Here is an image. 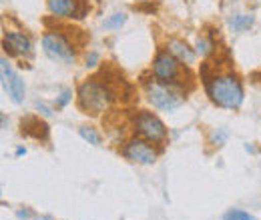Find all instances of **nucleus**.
Instances as JSON below:
<instances>
[{"label":"nucleus","instance_id":"nucleus-1","mask_svg":"<svg viewBox=\"0 0 261 220\" xmlns=\"http://www.w3.org/2000/svg\"><path fill=\"white\" fill-rule=\"evenodd\" d=\"M205 90L209 98L227 110H237L243 104V84L237 74L233 72H221L205 78Z\"/></svg>","mask_w":261,"mask_h":220},{"label":"nucleus","instance_id":"nucleus-2","mask_svg":"<svg viewBox=\"0 0 261 220\" xmlns=\"http://www.w3.org/2000/svg\"><path fill=\"white\" fill-rule=\"evenodd\" d=\"M76 100H79V106L83 112L98 116L105 110H109V106L113 102V90L98 78H87L79 86Z\"/></svg>","mask_w":261,"mask_h":220},{"label":"nucleus","instance_id":"nucleus-3","mask_svg":"<svg viewBox=\"0 0 261 220\" xmlns=\"http://www.w3.org/2000/svg\"><path fill=\"white\" fill-rule=\"evenodd\" d=\"M145 90H147L149 102L155 108L163 110V112H173V110H177L185 102L183 92L179 90L177 84H165V82L157 80V78L147 80L145 82Z\"/></svg>","mask_w":261,"mask_h":220},{"label":"nucleus","instance_id":"nucleus-4","mask_svg":"<svg viewBox=\"0 0 261 220\" xmlns=\"http://www.w3.org/2000/svg\"><path fill=\"white\" fill-rule=\"evenodd\" d=\"M133 128L135 132L149 140L151 144H161L165 138H167V126L165 122L153 112L149 110H139L135 116H133Z\"/></svg>","mask_w":261,"mask_h":220},{"label":"nucleus","instance_id":"nucleus-5","mask_svg":"<svg viewBox=\"0 0 261 220\" xmlns=\"http://www.w3.org/2000/svg\"><path fill=\"white\" fill-rule=\"evenodd\" d=\"M42 50L50 60L59 62H72L74 60V44L68 36L59 30H50L42 36Z\"/></svg>","mask_w":261,"mask_h":220},{"label":"nucleus","instance_id":"nucleus-6","mask_svg":"<svg viewBox=\"0 0 261 220\" xmlns=\"http://www.w3.org/2000/svg\"><path fill=\"white\" fill-rule=\"evenodd\" d=\"M181 66L183 64L179 62L167 48L165 50H159L155 60H153V76L157 80H161L165 84H177L181 86Z\"/></svg>","mask_w":261,"mask_h":220},{"label":"nucleus","instance_id":"nucleus-7","mask_svg":"<svg viewBox=\"0 0 261 220\" xmlns=\"http://www.w3.org/2000/svg\"><path fill=\"white\" fill-rule=\"evenodd\" d=\"M123 156L135 162V164H155L157 160V150L151 146L149 140L145 138H129L123 146Z\"/></svg>","mask_w":261,"mask_h":220},{"label":"nucleus","instance_id":"nucleus-8","mask_svg":"<svg viewBox=\"0 0 261 220\" xmlns=\"http://www.w3.org/2000/svg\"><path fill=\"white\" fill-rule=\"evenodd\" d=\"M0 70H2V86H4L6 95L10 96V100H12L14 104H20V102L24 100V95H27L24 80L16 74V70L10 66V62H8L6 58H2Z\"/></svg>","mask_w":261,"mask_h":220},{"label":"nucleus","instance_id":"nucleus-9","mask_svg":"<svg viewBox=\"0 0 261 220\" xmlns=\"http://www.w3.org/2000/svg\"><path fill=\"white\" fill-rule=\"evenodd\" d=\"M48 10L59 18H85L87 2L85 0H48Z\"/></svg>","mask_w":261,"mask_h":220},{"label":"nucleus","instance_id":"nucleus-10","mask_svg":"<svg viewBox=\"0 0 261 220\" xmlns=\"http://www.w3.org/2000/svg\"><path fill=\"white\" fill-rule=\"evenodd\" d=\"M4 48L10 54H16V56H27V58L33 56V42L22 32H4Z\"/></svg>","mask_w":261,"mask_h":220},{"label":"nucleus","instance_id":"nucleus-11","mask_svg":"<svg viewBox=\"0 0 261 220\" xmlns=\"http://www.w3.org/2000/svg\"><path fill=\"white\" fill-rule=\"evenodd\" d=\"M167 50L179 60V62L183 64V66H189V64L195 62L197 58V52L185 42V40H179V38H171L169 42H167Z\"/></svg>","mask_w":261,"mask_h":220},{"label":"nucleus","instance_id":"nucleus-12","mask_svg":"<svg viewBox=\"0 0 261 220\" xmlns=\"http://www.w3.org/2000/svg\"><path fill=\"white\" fill-rule=\"evenodd\" d=\"M253 22H255V16H253V14H235V16L229 20L231 28L235 32L249 30V28L253 26Z\"/></svg>","mask_w":261,"mask_h":220},{"label":"nucleus","instance_id":"nucleus-13","mask_svg":"<svg viewBox=\"0 0 261 220\" xmlns=\"http://www.w3.org/2000/svg\"><path fill=\"white\" fill-rule=\"evenodd\" d=\"M79 134H81L83 140H87V142L93 144V146H100V142H102L100 134H98L93 126H81V128H79Z\"/></svg>","mask_w":261,"mask_h":220},{"label":"nucleus","instance_id":"nucleus-14","mask_svg":"<svg viewBox=\"0 0 261 220\" xmlns=\"http://www.w3.org/2000/svg\"><path fill=\"white\" fill-rule=\"evenodd\" d=\"M213 48H215V44H213V40H209L207 36H199L195 42V52L199 56H209L211 52H213Z\"/></svg>","mask_w":261,"mask_h":220},{"label":"nucleus","instance_id":"nucleus-15","mask_svg":"<svg viewBox=\"0 0 261 220\" xmlns=\"http://www.w3.org/2000/svg\"><path fill=\"white\" fill-rule=\"evenodd\" d=\"M125 22H127V14H125V12H115L113 16H109V18L102 22V26H105L107 30H117V28H121Z\"/></svg>","mask_w":261,"mask_h":220},{"label":"nucleus","instance_id":"nucleus-16","mask_svg":"<svg viewBox=\"0 0 261 220\" xmlns=\"http://www.w3.org/2000/svg\"><path fill=\"white\" fill-rule=\"evenodd\" d=\"M223 220H257V218H255L253 214L241 210V208H231V210H227V212L223 214Z\"/></svg>","mask_w":261,"mask_h":220},{"label":"nucleus","instance_id":"nucleus-17","mask_svg":"<svg viewBox=\"0 0 261 220\" xmlns=\"http://www.w3.org/2000/svg\"><path fill=\"white\" fill-rule=\"evenodd\" d=\"M70 100H72V92L66 88V90H63L61 95L57 96V106H59V108H65Z\"/></svg>","mask_w":261,"mask_h":220},{"label":"nucleus","instance_id":"nucleus-18","mask_svg":"<svg viewBox=\"0 0 261 220\" xmlns=\"http://www.w3.org/2000/svg\"><path fill=\"white\" fill-rule=\"evenodd\" d=\"M34 106H36V110H38L42 116H46V118H50V116H53V110H50L46 104H42V102H36Z\"/></svg>","mask_w":261,"mask_h":220},{"label":"nucleus","instance_id":"nucleus-19","mask_svg":"<svg viewBox=\"0 0 261 220\" xmlns=\"http://www.w3.org/2000/svg\"><path fill=\"white\" fill-rule=\"evenodd\" d=\"M85 62H87V66H97L98 54L97 52H89V54H87V58H85Z\"/></svg>","mask_w":261,"mask_h":220},{"label":"nucleus","instance_id":"nucleus-20","mask_svg":"<svg viewBox=\"0 0 261 220\" xmlns=\"http://www.w3.org/2000/svg\"><path fill=\"white\" fill-rule=\"evenodd\" d=\"M16 216L20 220H29L31 218V212L29 210H16Z\"/></svg>","mask_w":261,"mask_h":220},{"label":"nucleus","instance_id":"nucleus-21","mask_svg":"<svg viewBox=\"0 0 261 220\" xmlns=\"http://www.w3.org/2000/svg\"><path fill=\"white\" fill-rule=\"evenodd\" d=\"M225 136H227V132H225V130H221V134H215L213 138H215V142H217V144H221V142L225 140Z\"/></svg>","mask_w":261,"mask_h":220},{"label":"nucleus","instance_id":"nucleus-22","mask_svg":"<svg viewBox=\"0 0 261 220\" xmlns=\"http://www.w3.org/2000/svg\"><path fill=\"white\" fill-rule=\"evenodd\" d=\"M27 154V148H16V156H24Z\"/></svg>","mask_w":261,"mask_h":220},{"label":"nucleus","instance_id":"nucleus-23","mask_svg":"<svg viewBox=\"0 0 261 220\" xmlns=\"http://www.w3.org/2000/svg\"><path fill=\"white\" fill-rule=\"evenodd\" d=\"M141 2H143V0H141Z\"/></svg>","mask_w":261,"mask_h":220}]
</instances>
